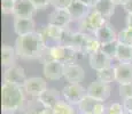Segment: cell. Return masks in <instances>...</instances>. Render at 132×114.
<instances>
[{
	"mask_svg": "<svg viewBox=\"0 0 132 114\" xmlns=\"http://www.w3.org/2000/svg\"><path fill=\"white\" fill-rule=\"evenodd\" d=\"M111 62L113 59H110L107 55L103 51L99 50V51L92 54L91 56H88V63H90V66L95 70L96 72L100 70H103L106 67L111 66Z\"/></svg>",
	"mask_w": 132,
	"mask_h": 114,
	"instance_id": "16",
	"label": "cell"
},
{
	"mask_svg": "<svg viewBox=\"0 0 132 114\" xmlns=\"http://www.w3.org/2000/svg\"><path fill=\"white\" fill-rule=\"evenodd\" d=\"M124 112V106L120 103H113L107 107V114H122Z\"/></svg>",
	"mask_w": 132,
	"mask_h": 114,
	"instance_id": "32",
	"label": "cell"
},
{
	"mask_svg": "<svg viewBox=\"0 0 132 114\" xmlns=\"http://www.w3.org/2000/svg\"><path fill=\"white\" fill-rule=\"evenodd\" d=\"M29 78H27L25 70L20 65H14V66L7 67L4 72V82L13 83V85L20 86L23 88L25 82Z\"/></svg>",
	"mask_w": 132,
	"mask_h": 114,
	"instance_id": "7",
	"label": "cell"
},
{
	"mask_svg": "<svg viewBox=\"0 0 132 114\" xmlns=\"http://www.w3.org/2000/svg\"><path fill=\"white\" fill-rule=\"evenodd\" d=\"M78 55L79 54L71 47L56 45L52 47H46L40 57V60L43 62V64L51 60H56L63 64H71V63H76V60L78 59Z\"/></svg>",
	"mask_w": 132,
	"mask_h": 114,
	"instance_id": "3",
	"label": "cell"
},
{
	"mask_svg": "<svg viewBox=\"0 0 132 114\" xmlns=\"http://www.w3.org/2000/svg\"><path fill=\"white\" fill-rule=\"evenodd\" d=\"M122 114H132V113H130V112H128V111H125V110H124V112L122 113Z\"/></svg>",
	"mask_w": 132,
	"mask_h": 114,
	"instance_id": "41",
	"label": "cell"
},
{
	"mask_svg": "<svg viewBox=\"0 0 132 114\" xmlns=\"http://www.w3.org/2000/svg\"><path fill=\"white\" fill-rule=\"evenodd\" d=\"M79 2H82V4L86 5L87 7H90V8H93L96 2V0H78Z\"/></svg>",
	"mask_w": 132,
	"mask_h": 114,
	"instance_id": "36",
	"label": "cell"
},
{
	"mask_svg": "<svg viewBox=\"0 0 132 114\" xmlns=\"http://www.w3.org/2000/svg\"><path fill=\"white\" fill-rule=\"evenodd\" d=\"M14 31L17 34V37L27 35L30 33L36 32V23L34 18H20L14 17Z\"/></svg>",
	"mask_w": 132,
	"mask_h": 114,
	"instance_id": "14",
	"label": "cell"
},
{
	"mask_svg": "<svg viewBox=\"0 0 132 114\" xmlns=\"http://www.w3.org/2000/svg\"><path fill=\"white\" fill-rule=\"evenodd\" d=\"M94 37L101 45L108 44V42H113V41L117 40V33H116L114 26L108 21L95 32Z\"/></svg>",
	"mask_w": 132,
	"mask_h": 114,
	"instance_id": "15",
	"label": "cell"
},
{
	"mask_svg": "<svg viewBox=\"0 0 132 114\" xmlns=\"http://www.w3.org/2000/svg\"><path fill=\"white\" fill-rule=\"evenodd\" d=\"M23 89L28 95L32 96L34 98H38L47 89V82L40 77H32L27 80Z\"/></svg>",
	"mask_w": 132,
	"mask_h": 114,
	"instance_id": "9",
	"label": "cell"
},
{
	"mask_svg": "<svg viewBox=\"0 0 132 114\" xmlns=\"http://www.w3.org/2000/svg\"><path fill=\"white\" fill-rule=\"evenodd\" d=\"M115 74L118 85L132 82V63H118L115 66Z\"/></svg>",
	"mask_w": 132,
	"mask_h": 114,
	"instance_id": "17",
	"label": "cell"
},
{
	"mask_svg": "<svg viewBox=\"0 0 132 114\" xmlns=\"http://www.w3.org/2000/svg\"><path fill=\"white\" fill-rule=\"evenodd\" d=\"M78 108L80 114H106L107 111V107L103 102H99L88 95L80 102Z\"/></svg>",
	"mask_w": 132,
	"mask_h": 114,
	"instance_id": "8",
	"label": "cell"
},
{
	"mask_svg": "<svg viewBox=\"0 0 132 114\" xmlns=\"http://www.w3.org/2000/svg\"><path fill=\"white\" fill-rule=\"evenodd\" d=\"M96 80L105 82L109 85V83L116 81V74H115V66H109L103 70H100L96 72Z\"/></svg>",
	"mask_w": 132,
	"mask_h": 114,
	"instance_id": "23",
	"label": "cell"
},
{
	"mask_svg": "<svg viewBox=\"0 0 132 114\" xmlns=\"http://www.w3.org/2000/svg\"><path fill=\"white\" fill-rule=\"evenodd\" d=\"M71 22V16L67 9H54L48 15V24L61 29H68Z\"/></svg>",
	"mask_w": 132,
	"mask_h": 114,
	"instance_id": "10",
	"label": "cell"
},
{
	"mask_svg": "<svg viewBox=\"0 0 132 114\" xmlns=\"http://www.w3.org/2000/svg\"><path fill=\"white\" fill-rule=\"evenodd\" d=\"M117 48H118V41L108 42V44L101 45V51H103L110 59H116V55H117Z\"/></svg>",
	"mask_w": 132,
	"mask_h": 114,
	"instance_id": "25",
	"label": "cell"
},
{
	"mask_svg": "<svg viewBox=\"0 0 132 114\" xmlns=\"http://www.w3.org/2000/svg\"><path fill=\"white\" fill-rule=\"evenodd\" d=\"M2 114H29L27 111V108L22 107V108H19V110H15V111H12V112H8V113H2Z\"/></svg>",
	"mask_w": 132,
	"mask_h": 114,
	"instance_id": "35",
	"label": "cell"
},
{
	"mask_svg": "<svg viewBox=\"0 0 132 114\" xmlns=\"http://www.w3.org/2000/svg\"><path fill=\"white\" fill-rule=\"evenodd\" d=\"M62 96L70 105H79L87 96V90L80 83H68L62 89Z\"/></svg>",
	"mask_w": 132,
	"mask_h": 114,
	"instance_id": "5",
	"label": "cell"
},
{
	"mask_svg": "<svg viewBox=\"0 0 132 114\" xmlns=\"http://www.w3.org/2000/svg\"><path fill=\"white\" fill-rule=\"evenodd\" d=\"M37 12V8L34 6L30 0H15L14 17L20 18H32Z\"/></svg>",
	"mask_w": 132,
	"mask_h": 114,
	"instance_id": "12",
	"label": "cell"
},
{
	"mask_svg": "<svg viewBox=\"0 0 132 114\" xmlns=\"http://www.w3.org/2000/svg\"><path fill=\"white\" fill-rule=\"evenodd\" d=\"M125 26L132 27V13L131 14H126L125 16Z\"/></svg>",
	"mask_w": 132,
	"mask_h": 114,
	"instance_id": "37",
	"label": "cell"
},
{
	"mask_svg": "<svg viewBox=\"0 0 132 114\" xmlns=\"http://www.w3.org/2000/svg\"><path fill=\"white\" fill-rule=\"evenodd\" d=\"M118 91H120V96L123 99L132 97V82L125 83V85L118 86Z\"/></svg>",
	"mask_w": 132,
	"mask_h": 114,
	"instance_id": "30",
	"label": "cell"
},
{
	"mask_svg": "<svg viewBox=\"0 0 132 114\" xmlns=\"http://www.w3.org/2000/svg\"><path fill=\"white\" fill-rule=\"evenodd\" d=\"M107 22L98 12L94 9H91L88 15L79 21V32L87 35H94L95 32L102 26L105 23Z\"/></svg>",
	"mask_w": 132,
	"mask_h": 114,
	"instance_id": "4",
	"label": "cell"
},
{
	"mask_svg": "<svg viewBox=\"0 0 132 114\" xmlns=\"http://www.w3.org/2000/svg\"><path fill=\"white\" fill-rule=\"evenodd\" d=\"M25 96L22 87L13 83L4 82L1 87V107L2 113H8L12 111L24 107Z\"/></svg>",
	"mask_w": 132,
	"mask_h": 114,
	"instance_id": "2",
	"label": "cell"
},
{
	"mask_svg": "<svg viewBox=\"0 0 132 114\" xmlns=\"http://www.w3.org/2000/svg\"><path fill=\"white\" fill-rule=\"evenodd\" d=\"M25 108H27L29 114H39L45 107L39 103V100H38L37 98H35L31 102H29V104H28V106Z\"/></svg>",
	"mask_w": 132,
	"mask_h": 114,
	"instance_id": "28",
	"label": "cell"
},
{
	"mask_svg": "<svg viewBox=\"0 0 132 114\" xmlns=\"http://www.w3.org/2000/svg\"><path fill=\"white\" fill-rule=\"evenodd\" d=\"M64 66H65V64H63L61 62L51 60V62H47L44 64L43 72H44V75L46 77V79L56 81V80H60L63 77Z\"/></svg>",
	"mask_w": 132,
	"mask_h": 114,
	"instance_id": "13",
	"label": "cell"
},
{
	"mask_svg": "<svg viewBox=\"0 0 132 114\" xmlns=\"http://www.w3.org/2000/svg\"><path fill=\"white\" fill-rule=\"evenodd\" d=\"M116 59L118 60V63H132V46L118 42Z\"/></svg>",
	"mask_w": 132,
	"mask_h": 114,
	"instance_id": "22",
	"label": "cell"
},
{
	"mask_svg": "<svg viewBox=\"0 0 132 114\" xmlns=\"http://www.w3.org/2000/svg\"><path fill=\"white\" fill-rule=\"evenodd\" d=\"M39 103L45 108H54V106L60 102V92L54 88H47L39 97L37 98Z\"/></svg>",
	"mask_w": 132,
	"mask_h": 114,
	"instance_id": "18",
	"label": "cell"
},
{
	"mask_svg": "<svg viewBox=\"0 0 132 114\" xmlns=\"http://www.w3.org/2000/svg\"><path fill=\"white\" fill-rule=\"evenodd\" d=\"M16 50L15 47L4 44L1 47V59H2V66L4 67H11L16 65Z\"/></svg>",
	"mask_w": 132,
	"mask_h": 114,
	"instance_id": "21",
	"label": "cell"
},
{
	"mask_svg": "<svg viewBox=\"0 0 132 114\" xmlns=\"http://www.w3.org/2000/svg\"><path fill=\"white\" fill-rule=\"evenodd\" d=\"M100 49H101V44L95 39L94 35H88L87 40H86L85 47H84V55L91 56L92 54L99 51Z\"/></svg>",
	"mask_w": 132,
	"mask_h": 114,
	"instance_id": "24",
	"label": "cell"
},
{
	"mask_svg": "<svg viewBox=\"0 0 132 114\" xmlns=\"http://www.w3.org/2000/svg\"><path fill=\"white\" fill-rule=\"evenodd\" d=\"M37 8V11H43L51 5V0H30Z\"/></svg>",
	"mask_w": 132,
	"mask_h": 114,
	"instance_id": "33",
	"label": "cell"
},
{
	"mask_svg": "<svg viewBox=\"0 0 132 114\" xmlns=\"http://www.w3.org/2000/svg\"><path fill=\"white\" fill-rule=\"evenodd\" d=\"M53 113L54 114H76L72 105H70L65 100H60L54 106V108H53Z\"/></svg>",
	"mask_w": 132,
	"mask_h": 114,
	"instance_id": "26",
	"label": "cell"
},
{
	"mask_svg": "<svg viewBox=\"0 0 132 114\" xmlns=\"http://www.w3.org/2000/svg\"><path fill=\"white\" fill-rule=\"evenodd\" d=\"M90 7H87L86 5L79 2L78 0H75L69 7H68L67 11L69 12L70 16H71V19L72 21H82L83 18H85L86 16L88 15V13L91 12Z\"/></svg>",
	"mask_w": 132,
	"mask_h": 114,
	"instance_id": "19",
	"label": "cell"
},
{
	"mask_svg": "<svg viewBox=\"0 0 132 114\" xmlns=\"http://www.w3.org/2000/svg\"><path fill=\"white\" fill-rule=\"evenodd\" d=\"M117 41L120 44L132 46V27H126L117 33Z\"/></svg>",
	"mask_w": 132,
	"mask_h": 114,
	"instance_id": "27",
	"label": "cell"
},
{
	"mask_svg": "<svg viewBox=\"0 0 132 114\" xmlns=\"http://www.w3.org/2000/svg\"><path fill=\"white\" fill-rule=\"evenodd\" d=\"M123 7H124V11H125L126 14H131L132 13V0H129L125 6H123Z\"/></svg>",
	"mask_w": 132,
	"mask_h": 114,
	"instance_id": "38",
	"label": "cell"
},
{
	"mask_svg": "<svg viewBox=\"0 0 132 114\" xmlns=\"http://www.w3.org/2000/svg\"><path fill=\"white\" fill-rule=\"evenodd\" d=\"M45 49L46 45L38 31L17 37L15 40L16 54L23 59H40Z\"/></svg>",
	"mask_w": 132,
	"mask_h": 114,
	"instance_id": "1",
	"label": "cell"
},
{
	"mask_svg": "<svg viewBox=\"0 0 132 114\" xmlns=\"http://www.w3.org/2000/svg\"><path fill=\"white\" fill-rule=\"evenodd\" d=\"M123 106H124V110H125V111H128V112L132 113V97L124 99Z\"/></svg>",
	"mask_w": 132,
	"mask_h": 114,
	"instance_id": "34",
	"label": "cell"
},
{
	"mask_svg": "<svg viewBox=\"0 0 132 114\" xmlns=\"http://www.w3.org/2000/svg\"><path fill=\"white\" fill-rule=\"evenodd\" d=\"M86 90H87L88 96H91L92 98L99 100V102H103V103L109 98L110 92H111L110 86L105 82H101L99 80L92 81L88 85V87L86 88Z\"/></svg>",
	"mask_w": 132,
	"mask_h": 114,
	"instance_id": "6",
	"label": "cell"
},
{
	"mask_svg": "<svg viewBox=\"0 0 132 114\" xmlns=\"http://www.w3.org/2000/svg\"><path fill=\"white\" fill-rule=\"evenodd\" d=\"M15 8V0H1V11L5 15H13Z\"/></svg>",
	"mask_w": 132,
	"mask_h": 114,
	"instance_id": "29",
	"label": "cell"
},
{
	"mask_svg": "<svg viewBox=\"0 0 132 114\" xmlns=\"http://www.w3.org/2000/svg\"><path fill=\"white\" fill-rule=\"evenodd\" d=\"M115 8L116 5H114L111 0H96L94 7H93V9L98 12L106 21H108L115 14Z\"/></svg>",
	"mask_w": 132,
	"mask_h": 114,
	"instance_id": "20",
	"label": "cell"
},
{
	"mask_svg": "<svg viewBox=\"0 0 132 114\" xmlns=\"http://www.w3.org/2000/svg\"><path fill=\"white\" fill-rule=\"evenodd\" d=\"M73 1L75 0H51V5L54 7V9H68Z\"/></svg>",
	"mask_w": 132,
	"mask_h": 114,
	"instance_id": "31",
	"label": "cell"
},
{
	"mask_svg": "<svg viewBox=\"0 0 132 114\" xmlns=\"http://www.w3.org/2000/svg\"><path fill=\"white\" fill-rule=\"evenodd\" d=\"M39 114H54V113H53L52 108H44Z\"/></svg>",
	"mask_w": 132,
	"mask_h": 114,
	"instance_id": "40",
	"label": "cell"
},
{
	"mask_svg": "<svg viewBox=\"0 0 132 114\" xmlns=\"http://www.w3.org/2000/svg\"><path fill=\"white\" fill-rule=\"evenodd\" d=\"M111 1H113V4L116 5V6H125L129 0H111Z\"/></svg>",
	"mask_w": 132,
	"mask_h": 114,
	"instance_id": "39",
	"label": "cell"
},
{
	"mask_svg": "<svg viewBox=\"0 0 132 114\" xmlns=\"http://www.w3.org/2000/svg\"><path fill=\"white\" fill-rule=\"evenodd\" d=\"M63 78L68 83H80L85 78V71L80 65L76 63L65 64Z\"/></svg>",
	"mask_w": 132,
	"mask_h": 114,
	"instance_id": "11",
	"label": "cell"
}]
</instances>
